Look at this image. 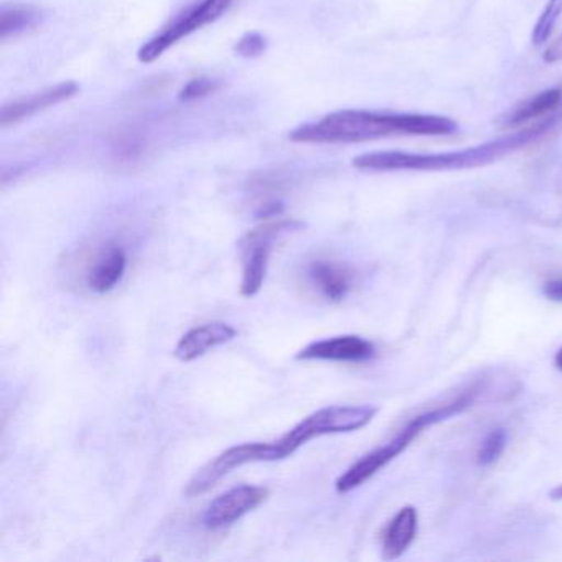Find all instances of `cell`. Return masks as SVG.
Masks as SVG:
<instances>
[{
  "label": "cell",
  "instance_id": "2",
  "mask_svg": "<svg viewBox=\"0 0 562 562\" xmlns=\"http://www.w3.org/2000/svg\"><path fill=\"white\" fill-rule=\"evenodd\" d=\"M555 124H558V117L551 116L509 136L462 150H449V153L413 154L400 153V150L368 153L355 157L353 166L367 172H396V170L452 172V170L479 169V167L498 162L503 157L512 156L529 144L542 139L546 134L554 130Z\"/></svg>",
  "mask_w": 562,
  "mask_h": 562
},
{
  "label": "cell",
  "instance_id": "15",
  "mask_svg": "<svg viewBox=\"0 0 562 562\" xmlns=\"http://www.w3.org/2000/svg\"><path fill=\"white\" fill-rule=\"evenodd\" d=\"M562 106V90L551 88V90L541 91L528 100L521 101L518 106L513 108L509 113L503 117L502 126L513 130V127L522 126V124L538 123V121L548 120L554 111Z\"/></svg>",
  "mask_w": 562,
  "mask_h": 562
},
{
  "label": "cell",
  "instance_id": "17",
  "mask_svg": "<svg viewBox=\"0 0 562 562\" xmlns=\"http://www.w3.org/2000/svg\"><path fill=\"white\" fill-rule=\"evenodd\" d=\"M562 15V0H548L544 11L539 15L535 29H532V44L542 45L554 31L559 18Z\"/></svg>",
  "mask_w": 562,
  "mask_h": 562
},
{
  "label": "cell",
  "instance_id": "20",
  "mask_svg": "<svg viewBox=\"0 0 562 562\" xmlns=\"http://www.w3.org/2000/svg\"><path fill=\"white\" fill-rule=\"evenodd\" d=\"M266 47H268V41L261 34L249 32L239 38L238 44L235 45V52L239 57L258 58L265 54Z\"/></svg>",
  "mask_w": 562,
  "mask_h": 562
},
{
  "label": "cell",
  "instance_id": "9",
  "mask_svg": "<svg viewBox=\"0 0 562 562\" xmlns=\"http://www.w3.org/2000/svg\"><path fill=\"white\" fill-rule=\"evenodd\" d=\"M373 341L360 335H340L312 341L302 348L295 358L301 361H338V363H361L374 357Z\"/></svg>",
  "mask_w": 562,
  "mask_h": 562
},
{
  "label": "cell",
  "instance_id": "3",
  "mask_svg": "<svg viewBox=\"0 0 562 562\" xmlns=\"http://www.w3.org/2000/svg\"><path fill=\"white\" fill-rule=\"evenodd\" d=\"M473 397H475V393L469 391V393L462 394V396L453 400L452 403L443 404V406L436 407V409L427 411V413L414 417V419L407 423L406 427H403L390 442L371 450L367 456L357 460L353 465L348 467L347 472L341 473L337 482H335L337 492L345 495V493L353 492L355 488L363 485L368 480L373 479L381 469H384L387 463L393 462L400 453H403L424 429L462 413V411H465L467 407H470V404L473 403Z\"/></svg>",
  "mask_w": 562,
  "mask_h": 562
},
{
  "label": "cell",
  "instance_id": "1",
  "mask_svg": "<svg viewBox=\"0 0 562 562\" xmlns=\"http://www.w3.org/2000/svg\"><path fill=\"white\" fill-rule=\"evenodd\" d=\"M457 130L456 121L434 114L344 110L328 114L317 123L304 124L289 137L299 144H358L386 137L450 136Z\"/></svg>",
  "mask_w": 562,
  "mask_h": 562
},
{
  "label": "cell",
  "instance_id": "7",
  "mask_svg": "<svg viewBox=\"0 0 562 562\" xmlns=\"http://www.w3.org/2000/svg\"><path fill=\"white\" fill-rule=\"evenodd\" d=\"M232 4L233 0H202L199 4L192 5L189 11L183 12L179 19H176L173 24L164 29L159 35L150 38L147 44H144L139 54H137V58L143 64H153L157 58L162 57L170 47L179 44L180 41L189 37L193 32L218 21L232 8Z\"/></svg>",
  "mask_w": 562,
  "mask_h": 562
},
{
  "label": "cell",
  "instance_id": "11",
  "mask_svg": "<svg viewBox=\"0 0 562 562\" xmlns=\"http://www.w3.org/2000/svg\"><path fill=\"white\" fill-rule=\"evenodd\" d=\"M78 93V85L75 81H64L57 87L47 88V90L38 91L31 97L21 98V100L12 101L5 104L0 113V124L2 127L12 126V124L21 123L22 120L42 113L48 108L57 106L64 101L70 100Z\"/></svg>",
  "mask_w": 562,
  "mask_h": 562
},
{
  "label": "cell",
  "instance_id": "22",
  "mask_svg": "<svg viewBox=\"0 0 562 562\" xmlns=\"http://www.w3.org/2000/svg\"><path fill=\"white\" fill-rule=\"evenodd\" d=\"M562 60V34L561 37L555 38L551 45H549L548 50L544 52V61L546 64H558V61Z\"/></svg>",
  "mask_w": 562,
  "mask_h": 562
},
{
  "label": "cell",
  "instance_id": "18",
  "mask_svg": "<svg viewBox=\"0 0 562 562\" xmlns=\"http://www.w3.org/2000/svg\"><path fill=\"white\" fill-rule=\"evenodd\" d=\"M506 447V432L503 429L490 430L488 436L480 447L479 453H476V463L482 467L492 465L502 456L503 450Z\"/></svg>",
  "mask_w": 562,
  "mask_h": 562
},
{
  "label": "cell",
  "instance_id": "14",
  "mask_svg": "<svg viewBox=\"0 0 562 562\" xmlns=\"http://www.w3.org/2000/svg\"><path fill=\"white\" fill-rule=\"evenodd\" d=\"M417 526H419V515L414 506H404L394 515L384 531L383 544H381L384 561L400 559L409 549L416 539Z\"/></svg>",
  "mask_w": 562,
  "mask_h": 562
},
{
  "label": "cell",
  "instance_id": "21",
  "mask_svg": "<svg viewBox=\"0 0 562 562\" xmlns=\"http://www.w3.org/2000/svg\"><path fill=\"white\" fill-rule=\"evenodd\" d=\"M542 294L552 302H562V279H551L542 285Z\"/></svg>",
  "mask_w": 562,
  "mask_h": 562
},
{
  "label": "cell",
  "instance_id": "8",
  "mask_svg": "<svg viewBox=\"0 0 562 562\" xmlns=\"http://www.w3.org/2000/svg\"><path fill=\"white\" fill-rule=\"evenodd\" d=\"M268 496L269 490L266 486H235V488L216 496L210 503L205 515H203V522H205L206 528L213 529V531L228 528V526L239 521L243 516L259 508L268 499Z\"/></svg>",
  "mask_w": 562,
  "mask_h": 562
},
{
  "label": "cell",
  "instance_id": "23",
  "mask_svg": "<svg viewBox=\"0 0 562 562\" xmlns=\"http://www.w3.org/2000/svg\"><path fill=\"white\" fill-rule=\"evenodd\" d=\"M554 364H555V368H558L559 371H562V347L559 348L558 353H555Z\"/></svg>",
  "mask_w": 562,
  "mask_h": 562
},
{
  "label": "cell",
  "instance_id": "24",
  "mask_svg": "<svg viewBox=\"0 0 562 562\" xmlns=\"http://www.w3.org/2000/svg\"><path fill=\"white\" fill-rule=\"evenodd\" d=\"M549 496H551L552 499H562V485L555 486V488L549 493Z\"/></svg>",
  "mask_w": 562,
  "mask_h": 562
},
{
  "label": "cell",
  "instance_id": "12",
  "mask_svg": "<svg viewBox=\"0 0 562 562\" xmlns=\"http://www.w3.org/2000/svg\"><path fill=\"white\" fill-rule=\"evenodd\" d=\"M308 284L328 302H341L353 289L355 274L341 262L317 259L305 269Z\"/></svg>",
  "mask_w": 562,
  "mask_h": 562
},
{
  "label": "cell",
  "instance_id": "6",
  "mask_svg": "<svg viewBox=\"0 0 562 562\" xmlns=\"http://www.w3.org/2000/svg\"><path fill=\"white\" fill-rule=\"evenodd\" d=\"M284 459L285 453L279 439L271 440V442H246L229 447L225 452L205 463L190 479L186 493L189 496L203 495L212 486H215L223 476L228 475L239 467L256 462H278V460Z\"/></svg>",
  "mask_w": 562,
  "mask_h": 562
},
{
  "label": "cell",
  "instance_id": "5",
  "mask_svg": "<svg viewBox=\"0 0 562 562\" xmlns=\"http://www.w3.org/2000/svg\"><path fill=\"white\" fill-rule=\"evenodd\" d=\"M374 406H328L308 414L291 430L279 437L288 457L294 456L302 446L322 436L355 432L374 419Z\"/></svg>",
  "mask_w": 562,
  "mask_h": 562
},
{
  "label": "cell",
  "instance_id": "16",
  "mask_svg": "<svg viewBox=\"0 0 562 562\" xmlns=\"http://www.w3.org/2000/svg\"><path fill=\"white\" fill-rule=\"evenodd\" d=\"M42 21V12L32 5H4L0 9V38L19 37Z\"/></svg>",
  "mask_w": 562,
  "mask_h": 562
},
{
  "label": "cell",
  "instance_id": "4",
  "mask_svg": "<svg viewBox=\"0 0 562 562\" xmlns=\"http://www.w3.org/2000/svg\"><path fill=\"white\" fill-rule=\"evenodd\" d=\"M302 228L304 223L297 220L269 218L268 222L256 226L239 239V255H241L239 294L243 297L252 299L261 292L276 243Z\"/></svg>",
  "mask_w": 562,
  "mask_h": 562
},
{
  "label": "cell",
  "instance_id": "13",
  "mask_svg": "<svg viewBox=\"0 0 562 562\" xmlns=\"http://www.w3.org/2000/svg\"><path fill=\"white\" fill-rule=\"evenodd\" d=\"M127 256L123 246L106 245L97 252L87 272L88 289L94 294H108L113 291L124 272H126Z\"/></svg>",
  "mask_w": 562,
  "mask_h": 562
},
{
  "label": "cell",
  "instance_id": "10",
  "mask_svg": "<svg viewBox=\"0 0 562 562\" xmlns=\"http://www.w3.org/2000/svg\"><path fill=\"white\" fill-rule=\"evenodd\" d=\"M236 330L225 322H209V324L193 327L182 335L179 344L173 348V357L182 363H192L213 348L222 347L235 340Z\"/></svg>",
  "mask_w": 562,
  "mask_h": 562
},
{
  "label": "cell",
  "instance_id": "19",
  "mask_svg": "<svg viewBox=\"0 0 562 562\" xmlns=\"http://www.w3.org/2000/svg\"><path fill=\"white\" fill-rule=\"evenodd\" d=\"M216 90H218V83L212 78H195L182 88L179 98L182 101L202 100L215 93Z\"/></svg>",
  "mask_w": 562,
  "mask_h": 562
}]
</instances>
